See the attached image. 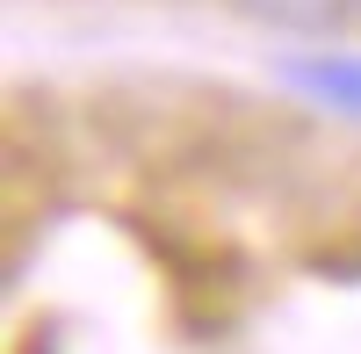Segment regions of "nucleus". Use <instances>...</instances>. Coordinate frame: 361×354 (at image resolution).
I'll return each mask as SVG.
<instances>
[{"label": "nucleus", "mask_w": 361, "mask_h": 354, "mask_svg": "<svg viewBox=\"0 0 361 354\" xmlns=\"http://www.w3.org/2000/svg\"><path fill=\"white\" fill-rule=\"evenodd\" d=\"M253 22H275V29H304V37H325V29H354L361 22V0H238Z\"/></svg>", "instance_id": "2"}, {"label": "nucleus", "mask_w": 361, "mask_h": 354, "mask_svg": "<svg viewBox=\"0 0 361 354\" xmlns=\"http://www.w3.org/2000/svg\"><path fill=\"white\" fill-rule=\"evenodd\" d=\"M282 80H289V87H304L318 109H347V116H361V58L311 51V58H289Z\"/></svg>", "instance_id": "1"}]
</instances>
